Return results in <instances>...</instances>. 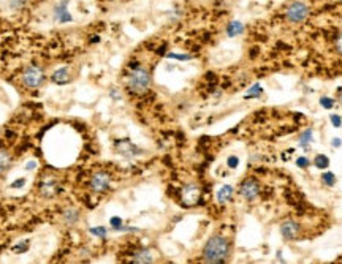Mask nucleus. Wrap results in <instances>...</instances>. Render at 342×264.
<instances>
[{
  "label": "nucleus",
  "instance_id": "obj_24",
  "mask_svg": "<svg viewBox=\"0 0 342 264\" xmlns=\"http://www.w3.org/2000/svg\"><path fill=\"white\" fill-rule=\"evenodd\" d=\"M297 164L300 168H307L309 166V160L306 158V157H300L298 160H297Z\"/></svg>",
  "mask_w": 342,
  "mask_h": 264
},
{
  "label": "nucleus",
  "instance_id": "obj_4",
  "mask_svg": "<svg viewBox=\"0 0 342 264\" xmlns=\"http://www.w3.org/2000/svg\"><path fill=\"white\" fill-rule=\"evenodd\" d=\"M43 79H44V75L41 71L40 67H35V65H32V67L26 68L24 75H22V82L26 87H30V89H37L43 84Z\"/></svg>",
  "mask_w": 342,
  "mask_h": 264
},
{
  "label": "nucleus",
  "instance_id": "obj_11",
  "mask_svg": "<svg viewBox=\"0 0 342 264\" xmlns=\"http://www.w3.org/2000/svg\"><path fill=\"white\" fill-rule=\"evenodd\" d=\"M244 32V24L241 21H232L226 26V35L228 37H238Z\"/></svg>",
  "mask_w": 342,
  "mask_h": 264
},
{
  "label": "nucleus",
  "instance_id": "obj_8",
  "mask_svg": "<svg viewBox=\"0 0 342 264\" xmlns=\"http://www.w3.org/2000/svg\"><path fill=\"white\" fill-rule=\"evenodd\" d=\"M258 191H260V187L254 179L244 180L242 185H241V195L246 198V200H255V198L258 196Z\"/></svg>",
  "mask_w": 342,
  "mask_h": 264
},
{
  "label": "nucleus",
  "instance_id": "obj_28",
  "mask_svg": "<svg viewBox=\"0 0 342 264\" xmlns=\"http://www.w3.org/2000/svg\"><path fill=\"white\" fill-rule=\"evenodd\" d=\"M331 122L334 127H340V117L339 115H331Z\"/></svg>",
  "mask_w": 342,
  "mask_h": 264
},
{
  "label": "nucleus",
  "instance_id": "obj_13",
  "mask_svg": "<svg viewBox=\"0 0 342 264\" xmlns=\"http://www.w3.org/2000/svg\"><path fill=\"white\" fill-rule=\"evenodd\" d=\"M62 219H63V222L67 223V225H73L79 219V212L76 209H67V210H63Z\"/></svg>",
  "mask_w": 342,
  "mask_h": 264
},
{
  "label": "nucleus",
  "instance_id": "obj_17",
  "mask_svg": "<svg viewBox=\"0 0 342 264\" xmlns=\"http://www.w3.org/2000/svg\"><path fill=\"white\" fill-rule=\"evenodd\" d=\"M328 164H330V160H328L327 155H317V157H315V166H317V168L323 170V168H327Z\"/></svg>",
  "mask_w": 342,
  "mask_h": 264
},
{
  "label": "nucleus",
  "instance_id": "obj_12",
  "mask_svg": "<svg viewBox=\"0 0 342 264\" xmlns=\"http://www.w3.org/2000/svg\"><path fill=\"white\" fill-rule=\"evenodd\" d=\"M232 195H233V187L232 185H223L219 188L217 191V201L219 203H226L232 200Z\"/></svg>",
  "mask_w": 342,
  "mask_h": 264
},
{
  "label": "nucleus",
  "instance_id": "obj_14",
  "mask_svg": "<svg viewBox=\"0 0 342 264\" xmlns=\"http://www.w3.org/2000/svg\"><path fill=\"white\" fill-rule=\"evenodd\" d=\"M154 256L152 253L148 250V249H143L140 250L135 256H133V262H152Z\"/></svg>",
  "mask_w": 342,
  "mask_h": 264
},
{
  "label": "nucleus",
  "instance_id": "obj_3",
  "mask_svg": "<svg viewBox=\"0 0 342 264\" xmlns=\"http://www.w3.org/2000/svg\"><path fill=\"white\" fill-rule=\"evenodd\" d=\"M309 13H311V8H309L307 4L304 2H300V0H297V2H293L287 7V11H285V18L287 21L290 22H303L309 18Z\"/></svg>",
  "mask_w": 342,
  "mask_h": 264
},
{
  "label": "nucleus",
  "instance_id": "obj_5",
  "mask_svg": "<svg viewBox=\"0 0 342 264\" xmlns=\"http://www.w3.org/2000/svg\"><path fill=\"white\" fill-rule=\"evenodd\" d=\"M109 182H111V179H109L108 173H105V171H99V173H95V174L90 177L89 187H90V190L95 191V193H102V191L108 190Z\"/></svg>",
  "mask_w": 342,
  "mask_h": 264
},
{
  "label": "nucleus",
  "instance_id": "obj_25",
  "mask_svg": "<svg viewBox=\"0 0 342 264\" xmlns=\"http://www.w3.org/2000/svg\"><path fill=\"white\" fill-rule=\"evenodd\" d=\"M238 164H239V160H238V157L232 155L230 158H228V166H230V168H236Z\"/></svg>",
  "mask_w": 342,
  "mask_h": 264
},
{
  "label": "nucleus",
  "instance_id": "obj_18",
  "mask_svg": "<svg viewBox=\"0 0 342 264\" xmlns=\"http://www.w3.org/2000/svg\"><path fill=\"white\" fill-rule=\"evenodd\" d=\"M311 141H312V131H311V130H307V131H304V133L301 135V138H300V144H301L303 147H307Z\"/></svg>",
  "mask_w": 342,
  "mask_h": 264
},
{
  "label": "nucleus",
  "instance_id": "obj_22",
  "mask_svg": "<svg viewBox=\"0 0 342 264\" xmlns=\"http://www.w3.org/2000/svg\"><path fill=\"white\" fill-rule=\"evenodd\" d=\"M260 93H262V87H260V86H254V87L247 92L246 98H252L254 95L257 97V95H260Z\"/></svg>",
  "mask_w": 342,
  "mask_h": 264
},
{
  "label": "nucleus",
  "instance_id": "obj_6",
  "mask_svg": "<svg viewBox=\"0 0 342 264\" xmlns=\"http://www.w3.org/2000/svg\"><path fill=\"white\" fill-rule=\"evenodd\" d=\"M53 18L54 21L60 22V24H65V22H72L73 18H72V13L69 10V0H62L60 4H57L54 8H53Z\"/></svg>",
  "mask_w": 342,
  "mask_h": 264
},
{
  "label": "nucleus",
  "instance_id": "obj_26",
  "mask_svg": "<svg viewBox=\"0 0 342 264\" xmlns=\"http://www.w3.org/2000/svg\"><path fill=\"white\" fill-rule=\"evenodd\" d=\"M111 225H112L114 228H121V226H122V220H121L119 217H114V219H111Z\"/></svg>",
  "mask_w": 342,
  "mask_h": 264
},
{
  "label": "nucleus",
  "instance_id": "obj_27",
  "mask_svg": "<svg viewBox=\"0 0 342 264\" xmlns=\"http://www.w3.org/2000/svg\"><path fill=\"white\" fill-rule=\"evenodd\" d=\"M37 168V161L35 160H32V161H29L27 164H26V170L27 171H32V170H35Z\"/></svg>",
  "mask_w": 342,
  "mask_h": 264
},
{
  "label": "nucleus",
  "instance_id": "obj_19",
  "mask_svg": "<svg viewBox=\"0 0 342 264\" xmlns=\"http://www.w3.org/2000/svg\"><path fill=\"white\" fill-rule=\"evenodd\" d=\"M26 4H27V0H10V7L13 10H21L26 7Z\"/></svg>",
  "mask_w": 342,
  "mask_h": 264
},
{
  "label": "nucleus",
  "instance_id": "obj_10",
  "mask_svg": "<svg viewBox=\"0 0 342 264\" xmlns=\"http://www.w3.org/2000/svg\"><path fill=\"white\" fill-rule=\"evenodd\" d=\"M51 79L56 82V84L63 86V84H67V82L70 81V71L67 68H59V70H56L53 73V78Z\"/></svg>",
  "mask_w": 342,
  "mask_h": 264
},
{
  "label": "nucleus",
  "instance_id": "obj_15",
  "mask_svg": "<svg viewBox=\"0 0 342 264\" xmlns=\"http://www.w3.org/2000/svg\"><path fill=\"white\" fill-rule=\"evenodd\" d=\"M11 164V158L5 151H0V174L8 170V166Z\"/></svg>",
  "mask_w": 342,
  "mask_h": 264
},
{
  "label": "nucleus",
  "instance_id": "obj_30",
  "mask_svg": "<svg viewBox=\"0 0 342 264\" xmlns=\"http://www.w3.org/2000/svg\"><path fill=\"white\" fill-rule=\"evenodd\" d=\"M336 46H337V51H339V53L342 54V35H340V37L337 38V43H336Z\"/></svg>",
  "mask_w": 342,
  "mask_h": 264
},
{
  "label": "nucleus",
  "instance_id": "obj_21",
  "mask_svg": "<svg viewBox=\"0 0 342 264\" xmlns=\"http://www.w3.org/2000/svg\"><path fill=\"white\" fill-rule=\"evenodd\" d=\"M90 233H92L94 236H97V237H105V236H106V229H105L103 226H99V228H92V229H90Z\"/></svg>",
  "mask_w": 342,
  "mask_h": 264
},
{
  "label": "nucleus",
  "instance_id": "obj_1",
  "mask_svg": "<svg viewBox=\"0 0 342 264\" xmlns=\"http://www.w3.org/2000/svg\"><path fill=\"white\" fill-rule=\"evenodd\" d=\"M230 253V245L222 236H214L204 245L203 258L206 262H223Z\"/></svg>",
  "mask_w": 342,
  "mask_h": 264
},
{
  "label": "nucleus",
  "instance_id": "obj_29",
  "mask_svg": "<svg viewBox=\"0 0 342 264\" xmlns=\"http://www.w3.org/2000/svg\"><path fill=\"white\" fill-rule=\"evenodd\" d=\"M24 182H26L24 179H19V180H16V182H14L11 187H13V188H19V187H22V185H24Z\"/></svg>",
  "mask_w": 342,
  "mask_h": 264
},
{
  "label": "nucleus",
  "instance_id": "obj_7",
  "mask_svg": "<svg viewBox=\"0 0 342 264\" xmlns=\"http://www.w3.org/2000/svg\"><path fill=\"white\" fill-rule=\"evenodd\" d=\"M181 198H183V203L187 204V206H193L198 203V198H200V188L197 185H186L183 188V193H181Z\"/></svg>",
  "mask_w": 342,
  "mask_h": 264
},
{
  "label": "nucleus",
  "instance_id": "obj_23",
  "mask_svg": "<svg viewBox=\"0 0 342 264\" xmlns=\"http://www.w3.org/2000/svg\"><path fill=\"white\" fill-rule=\"evenodd\" d=\"M320 105L325 106L327 109H331V106H333V100H330V98H327V97H323V98H320Z\"/></svg>",
  "mask_w": 342,
  "mask_h": 264
},
{
  "label": "nucleus",
  "instance_id": "obj_9",
  "mask_svg": "<svg viewBox=\"0 0 342 264\" xmlns=\"http://www.w3.org/2000/svg\"><path fill=\"white\" fill-rule=\"evenodd\" d=\"M281 233H282V236H284L285 239H293V237H297V236H298V233H300V226H298V223L288 220V222L282 223V226H281Z\"/></svg>",
  "mask_w": 342,
  "mask_h": 264
},
{
  "label": "nucleus",
  "instance_id": "obj_20",
  "mask_svg": "<svg viewBox=\"0 0 342 264\" xmlns=\"http://www.w3.org/2000/svg\"><path fill=\"white\" fill-rule=\"evenodd\" d=\"M322 179H323V182L327 184V185H333V184L336 182V177H334L333 173H325V174L322 176Z\"/></svg>",
  "mask_w": 342,
  "mask_h": 264
},
{
  "label": "nucleus",
  "instance_id": "obj_2",
  "mask_svg": "<svg viewBox=\"0 0 342 264\" xmlns=\"http://www.w3.org/2000/svg\"><path fill=\"white\" fill-rule=\"evenodd\" d=\"M151 84V76L144 68H135L127 79V86L133 93H143Z\"/></svg>",
  "mask_w": 342,
  "mask_h": 264
},
{
  "label": "nucleus",
  "instance_id": "obj_16",
  "mask_svg": "<svg viewBox=\"0 0 342 264\" xmlns=\"http://www.w3.org/2000/svg\"><path fill=\"white\" fill-rule=\"evenodd\" d=\"M41 193H43V196H46V198H51V196L56 193V184L51 182V180H48V182H44V184L41 185Z\"/></svg>",
  "mask_w": 342,
  "mask_h": 264
},
{
  "label": "nucleus",
  "instance_id": "obj_31",
  "mask_svg": "<svg viewBox=\"0 0 342 264\" xmlns=\"http://www.w3.org/2000/svg\"><path fill=\"white\" fill-rule=\"evenodd\" d=\"M333 146L334 147H339L340 146V139H333Z\"/></svg>",
  "mask_w": 342,
  "mask_h": 264
}]
</instances>
